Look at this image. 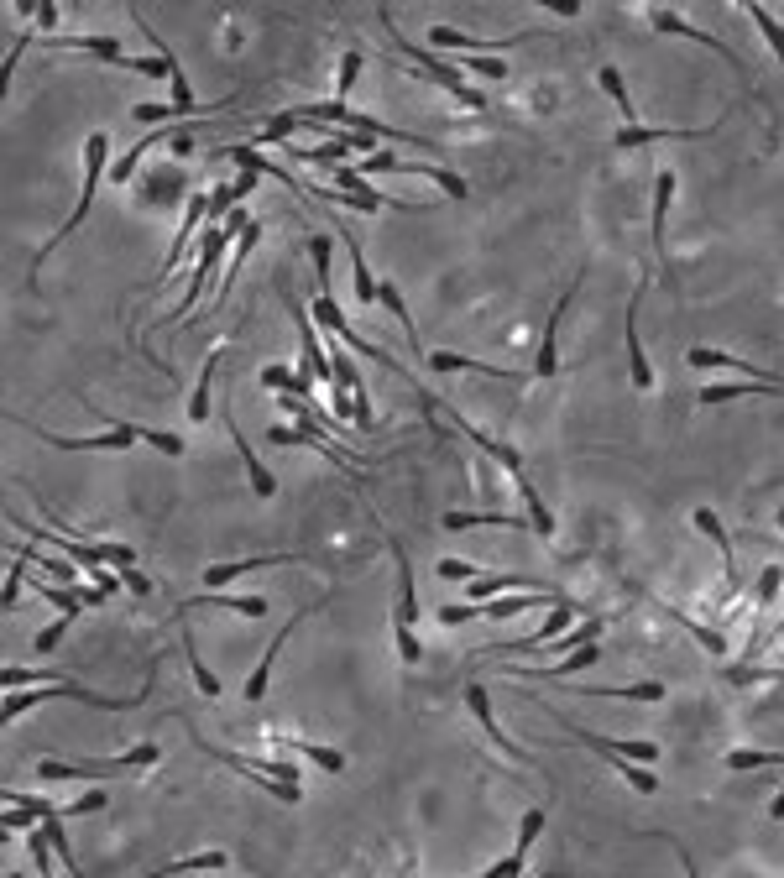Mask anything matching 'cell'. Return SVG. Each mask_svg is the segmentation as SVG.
Here are the masks:
<instances>
[{"label": "cell", "mask_w": 784, "mask_h": 878, "mask_svg": "<svg viewBox=\"0 0 784 878\" xmlns=\"http://www.w3.org/2000/svg\"><path fill=\"white\" fill-rule=\"evenodd\" d=\"M105 178H110V136H105V131H89V142H84V194H79V210L68 215V225H63L58 236H53L48 246H42L37 257H32V272H37L42 262H48V251H53L58 241H68V236H74V230L84 225V215L95 210V194H100V183H105Z\"/></svg>", "instance_id": "1"}, {"label": "cell", "mask_w": 784, "mask_h": 878, "mask_svg": "<svg viewBox=\"0 0 784 878\" xmlns=\"http://www.w3.org/2000/svg\"><path fill=\"white\" fill-rule=\"evenodd\" d=\"M377 16L387 21V32H392V42L403 48V58H408V63H419V74H424V79H434L440 89H450V95H455L460 105H466V110H487V95H481L476 84H466V74H460L455 63H445V58H434V53H419V48H413V42L398 32V21H392V11H387V6H382Z\"/></svg>", "instance_id": "2"}, {"label": "cell", "mask_w": 784, "mask_h": 878, "mask_svg": "<svg viewBox=\"0 0 784 878\" xmlns=\"http://www.w3.org/2000/svg\"><path fill=\"white\" fill-rule=\"evenodd\" d=\"M555 722H560L565 732H575V743H586V748H591L596 758H607V764H612V769H617L622 779H628V784H633L638 795H654V790H659V779H654L649 769H643V764H633L628 753H622V737H602V732H591V727H575V722H570L565 711H555Z\"/></svg>", "instance_id": "3"}, {"label": "cell", "mask_w": 784, "mask_h": 878, "mask_svg": "<svg viewBox=\"0 0 784 878\" xmlns=\"http://www.w3.org/2000/svg\"><path fill=\"white\" fill-rule=\"evenodd\" d=\"M309 314H314V325H325L330 335H340V340H345V345H351V351H356V356H366V361H377V366H387V372H392V377H408V366H403L398 356H387V351H382V345H372V340H366V335H356V330H351V319H345V314H340V304H335V298H330V293H319V298H314V304H309Z\"/></svg>", "instance_id": "4"}, {"label": "cell", "mask_w": 784, "mask_h": 878, "mask_svg": "<svg viewBox=\"0 0 784 878\" xmlns=\"http://www.w3.org/2000/svg\"><path fill=\"white\" fill-rule=\"evenodd\" d=\"M581 283H586V272H575V288H565V293H560V304H555V314L544 319L539 356H534V366H528V377H534V382H549V377L560 372V319L570 314V304H575V293H581Z\"/></svg>", "instance_id": "5"}, {"label": "cell", "mask_w": 784, "mask_h": 878, "mask_svg": "<svg viewBox=\"0 0 784 878\" xmlns=\"http://www.w3.org/2000/svg\"><path fill=\"white\" fill-rule=\"evenodd\" d=\"M581 617V602H570V596H560L555 607H549V617H544V628H534L528 638H518V643H492V654L497 659H513V654H544V643H555L570 622Z\"/></svg>", "instance_id": "6"}, {"label": "cell", "mask_w": 784, "mask_h": 878, "mask_svg": "<svg viewBox=\"0 0 784 878\" xmlns=\"http://www.w3.org/2000/svg\"><path fill=\"white\" fill-rule=\"evenodd\" d=\"M649 21H654V32H670V37H690V42H701V48L722 53V58H727V63L737 68V74H743V84L753 89V79H748V58H743V53H732V48H727L722 37H711V32H701V27H690V21H685L680 11H670V6H654V11H649Z\"/></svg>", "instance_id": "7"}, {"label": "cell", "mask_w": 784, "mask_h": 878, "mask_svg": "<svg viewBox=\"0 0 784 878\" xmlns=\"http://www.w3.org/2000/svg\"><path fill=\"white\" fill-rule=\"evenodd\" d=\"M37 439H48L53 450H131L142 439V424H121L115 419L105 434H84V439H68V434H53V429H32Z\"/></svg>", "instance_id": "8"}, {"label": "cell", "mask_w": 784, "mask_h": 878, "mask_svg": "<svg viewBox=\"0 0 784 878\" xmlns=\"http://www.w3.org/2000/svg\"><path fill=\"white\" fill-rule=\"evenodd\" d=\"M466 711L476 716V727H481V732H487V737H492V743H497V748H502L507 758H513V764H523V769H528V764H534V753H523V748L513 743V737H507V732L497 727V716H492V696H487V685H476V680L466 685Z\"/></svg>", "instance_id": "9"}, {"label": "cell", "mask_w": 784, "mask_h": 878, "mask_svg": "<svg viewBox=\"0 0 784 878\" xmlns=\"http://www.w3.org/2000/svg\"><path fill=\"white\" fill-rule=\"evenodd\" d=\"M199 220H210V194H189V204H183V225H178V236H173L168 257H163V272H157V283H168V277L178 272V262L189 257V241H194Z\"/></svg>", "instance_id": "10"}, {"label": "cell", "mask_w": 784, "mask_h": 878, "mask_svg": "<svg viewBox=\"0 0 784 878\" xmlns=\"http://www.w3.org/2000/svg\"><path fill=\"white\" fill-rule=\"evenodd\" d=\"M539 831H544V811L534 805V811L523 816V826H518V842H513V852H507L502 863H492V868H487V878H518V873L528 868V852H534Z\"/></svg>", "instance_id": "11"}, {"label": "cell", "mask_w": 784, "mask_h": 878, "mask_svg": "<svg viewBox=\"0 0 784 878\" xmlns=\"http://www.w3.org/2000/svg\"><path fill=\"white\" fill-rule=\"evenodd\" d=\"M638 309H643V288L633 293V304H628V319H622V340H628V377L638 392H649L654 387V366L649 356H643V340H638Z\"/></svg>", "instance_id": "12"}, {"label": "cell", "mask_w": 784, "mask_h": 878, "mask_svg": "<svg viewBox=\"0 0 784 878\" xmlns=\"http://www.w3.org/2000/svg\"><path fill=\"white\" fill-rule=\"evenodd\" d=\"M450 424H455L460 434H466V439H476V450H487V455L497 460V466H502L507 476H523V455H518L513 445H502V439H492L487 429H476V424L466 419V413H455V408H450Z\"/></svg>", "instance_id": "13"}, {"label": "cell", "mask_w": 784, "mask_h": 878, "mask_svg": "<svg viewBox=\"0 0 784 878\" xmlns=\"http://www.w3.org/2000/svg\"><path fill=\"white\" fill-rule=\"evenodd\" d=\"M434 372H476V377H502V382H528V372H513V366H492L476 356H455V351H429L424 356Z\"/></svg>", "instance_id": "14"}, {"label": "cell", "mask_w": 784, "mask_h": 878, "mask_svg": "<svg viewBox=\"0 0 784 878\" xmlns=\"http://www.w3.org/2000/svg\"><path fill=\"white\" fill-rule=\"evenodd\" d=\"M690 523H696V528H701V534H706L711 544H717V554H722V586H727V596H732V591H737V565H732V534H727V528H722V518L711 513V507H696V513H690Z\"/></svg>", "instance_id": "15"}, {"label": "cell", "mask_w": 784, "mask_h": 878, "mask_svg": "<svg viewBox=\"0 0 784 878\" xmlns=\"http://www.w3.org/2000/svg\"><path fill=\"white\" fill-rule=\"evenodd\" d=\"M225 424H230V439H236V450H241V466H246V476H251V492H257V497H272V492H278V476H272V471L262 466V460H257V450L246 445V434H241V419H236V413H230V408H225Z\"/></svg>", "instance_id": "16"}, {"label": "cell", "mask_w": 784, "mask_h": 878, "mask_svg": "<svg viewBox=\"0 0 784 878\" xmlns=\"http://www.w3.org/2000/svg\"><path fill=\"white\" fill-rule=\"evenodd\" d=\"M675 168H664L654 178V251H659V262H670V241H664V230H670V204H675Z\"/></svg>", "instance_id": "17"}, {"label": "cell", "mask_w": 784, "mask_h": 878, "mask_svg": "<svg viewBox=\"0 0 784 878\" xmlns=\"http://www.w3.org/2000/svg\"><path fill=\"white\" fill-rule=\"evenodd\" d=\"M711 131H717V126H622L617 131V152L664 142V136H685V142H696V136H711Z\"/></svg>", "instance_id": "18"}, {"label": "cell", "mask_w": 784, "mask_h": 878, "mask_svg": "<svg viewBox=\"0 0 784 878\" xmlns=\"http://www.w3.org/2000/svg\"><path fill=\"white\" fill-rule=\"evenodd\" d=\"M272 743H278V753H298V758H309V764H319L325 774H340V769H345V753H340V748L304 743V737H283V732H272Z\"/></svg>", "instance_id": "19"}, {"label": "cell", "mask_w": 784, "mask_h": 878, "mask_svg": "<svg viewBox=\"0 0 784 878\" xmlns=\"http://www.w3.org/2000/svg\"><path fill=\"white\" fill-rule=\"evenodd\" d=\"M392 560H398V628H413V617H419V591H413V565L398 539H387Z\"/></svg>", "instance_id": "20"}, {"label": "cell", "mask_w": 784, "mask_h": 878, "mask_svg": "<svg viewBox=\"0 0 784 878\" xmlns=\"http://www.w3.org/2000/svg\"><path fill=\"white\" fill-rule=\"evenodd\" d=\"M779 581H784V570H779V565H769L764 575H758V607H753V633H748V643H743V659L758 649V643H764V607H774Z\"/></svg>", "instance_id": "21"}, {"label": "cell", "mask_w": 784, "mask_h": 878, "mask_svg": "<svg viewBox=\"0 0 784 878\" xmlns=\"http://www.w3.org/2000/svg\"><path fill=\"white\" fill-rule=\"evenodd\" d=\"M596 659H602V649H596V643H586V649H575L570 659L549 664V669H513V675H518V680H570L575 669H591Z\"/></svg>", "instance_id": "22"}, {"label": "cell", "mask_w": 784, "mask_h": 878, "mask_svg": "<svg viewBox=\"0 0 784 878\" xmlns=\"http://www.w3.org/2000/svg\"><path fill=\"white\" fill-rule=\"evenodd\" d=\"M48 48H74V53H89V58H100V63H121V58H126L115 37H84V32H74V37H48Z\"/></svg>", "instance_id": "23"}, {"label": "cell", "mask_w": 784, "mask_h": 878, "mask_svg": "<svg viewBox=\"0 0 784 878\" xmlns=\"http://www.w3.org/2000/svg\"><path fill=\"white\" fill-rule=\"evenodd\" d=\"M481 523H492V528H534V518H513V513H450L440 518V528H450V534H460V528H481Z\"/></svg>", "instance_id": "24"}, {"label": "cell", "mask_w": 784, "mask_h": 878, "mask_svg": "<svg viewBox=\"0 0 784 878\" xmlns=\"http://www.w3.org/2000/svg\"><path fill=\"white\" fill-rule=\"evenodd\" d=\"M398 173L440 183V189H445L450 199H466V194H471V189H466V178H460V173H450V168H434V163H408V157H398Z\"/></svg>", "instance_id": "25"}, {"label": "cell", "mask_w": 784, "mask_h": 878, "mask_svg": "<svg viewBox=\"0 0 784 878\" xmlns=\"http://www.w3.org/2000/svg\"><path fill=\"white\" fill-rule=\"evenodd\" d=\"M298 554H262V560H241V565H210L204 570V581L210 586H230V581H241L246 570H267V565H293Z\"/></svg>", "instance_id": "26"}, {"label": "cell", "mask_w": 784, "mask_h": 878, "mask_svg": "<svg viewBox=\"0 0 784 878\" xmlns=\"http://www.w3.org/2000/svg\"><path fill=\"white\" fill-rule=\"evenodd\" d=\"M298 617H304V612H298ZM298 617H293V622H298ZM293 622H288V628H283L278 638H272V649L262 654V664H257V669H251V680H246V701H262V696H267V680H272V664H278V654H283V643H288V633H293Z\"/></svg>", "instance_id": "27"}, {"label": "cell", "mask_w": 784, "mask_h": 878, "mask_svg": "<svg viewBox=\"0 0 784 878\" xmlns=\"http://www.w3.org/2000/svg\"><path fill=\"white\" fill-rule=\"evenodd\" d=\"M659 612H664V617H675V622H680V628H685L690 638H696V643H701V649H706V654H717V659L727 654V638H722L717 628H706V622H696V617H685L680 607H664V602H659Z\"/></svg>", "instance_id": "28"}, {"label": "cell", "mask_w": 784, "mask_h": 878, "mask_svg": "<svg viewBox=\"0 0 784 878\" xmlns=\"http://www.w3.org/2000/svg\"><path fill=\"white\" fill-rule=\"evenodd\" d=\"M262 387L293 392V398H314V377L309 372H288V366H262Z\"/></svg>", "instance_id": "29"}, {"label": "cell", "mask_w": 784, "mask_h": 878, "mask_svg": "<svg viewBox=\"0 0 784 878\" xmlns=\"http://www.w3.org/2000/svg\"><path fill=\"white\" fill-rule=\"evenodd\" d=\"M513 481H518V497L528 502V513H534V534H539V539H555V513H549V507H544L539 487H534V481H528V476H513Z\"/></svg>", "instance_id": "30"}, {"label": "cell", "mask_w": 784, "mask_h": 878, "mask_svg": "<svg viewBox=\"0 0 784 878\" xmlns=\"http://www.w3.org/2000/svg\"><path fill=\"white\" fill-rule=\"evenodd\" d=\"M596 84H602V89H607V95L617 100V110H622V121H628V126H638V105L628 100V84H622V74H617V68H612V63H602V68H596Z\"/></svg>", "instance_id": "31"}, {"label": "cell", "mask_w": 784, "mask_h": 878, "mask_svg": "<svg viewBox=\"0 0 784 878\" xmlns=\"http://www.w3.org/2000/svg\"><path fill=\"white\" fill-rule=\"evenodd\" d=\"M748 16H753V27L764 32V42H769V53L784 63V21H774V11L769 6H758V0H748Z\"/></svg>", "instance_id": "32"}, {"label": "cell", "mask_w": 784, "mask_h": 878, "mask_svg": "<svg viewBox=\"0 0 784 878\" xmlns=\"http://www.w3.org/2000/svg\"><path fill=\"white\" fill-rule=\"evenodd\" d=\"M220 356H225V351H210V361H204V372H199V387H194V398H189V419H194V424L210 419V377H215Z\"/></svg>", "instance_id": "33"}, {"label": "cell", "mask_w": 784, "mask_h": 878, "mask_svg": "<svg viewBox=\"0 0 784 878\" xmlns=\"http://www.w3.org/2000/svg\"><path fill=\"white\" fill-rule=\"evenodd\" d=\"M784 753H758V748H732L727 753V769L732 774H748V769H779Z\"/></svg>", "instance_id": "34"}, {"label": "cell", "mask_w": 784, "mask_h": 878, "mask_svg": "<svg viewBox=\"0 0 784 878\" xmlns=\"http://www.w3.org/2000/svg\"><path fill=\"white\" fill-rule=\"evenodd\" d=\"M602 628H607L602 617H586V622H581V628H575V633L565 628L555 643H544V649H586V643H596V638H602Z\"/></svg>", "instance_id": "35"}, {"label": "cell", "mask_w": 784, "mask_h": 878, "mask_svg": "<svg viewBox=\"0 0 784 878\" xmlns=\"http://www.w3.org/2000/svg\"><path fill=\"white\" fill-rule=\"evenodd\" d=\"M189 607H230V612H241V617H262L267 612L262 596H199V602H189Z\"/></svg>", "instance_id": "36"}, {"label": "cell", "mask_w": 784, "mask_h": 878, "mask_svg": "<svg viewBox=\"0 0 784 878\" xmlns=\"http://www.w3.org/2000/svg\"><path fill=\"white\" fill-rule=\"evenodd\" d=\"M183 649H189V664H194V680H199V690L204 696H220V680H215V669L199 659V643H194V633L183 628Z\"/></svg>", "instance_id": "37"}, {"label": "cell", "mask_w": 784, "mask_h": 878, "mask_svg": "<svg viewBox=\"0 0 784 878\" xmlns=\"http://www.w3.org/2000/svg\"><path fill=\"white\" fill-rule=\"evenodd\" d=\"M21 586H27V560H21V554H11L6 591H0V612H16V602H21Z\"/></svg>", "instance_id": "38"}, {"label": "cell", "mask_w": 784, "mask_h": 878, "mask_svg": "<svg viewBox=\"0 0 784 878\" xmlns=\"http://www.w3.org/2000/svg\"><path fill=\"white\" fill-rule=\"evenodd\" d=\"M199 868H230V858H225V852H199V858H178V863H168L163 873L173 878V873H199Z\"/></svg>", "instance_id": "39"}, {"label": "cell", "mask_w": 784, "mask_h": 878, "mask_svg": "<svg viewBox=\"0 0 784 878\" xmlns=\"http://www.w3.org/2000/svg\"><path fill=\"white\" fill-rule=\"evenodd\" d=\"M68 622H74V617H68V612H63L58 622H48V628H42V633L32 638V654H53V649H58V643L68 638Z\"/></svg>", "instance_id": "40"}, {"label": "cell", "mask_w": 784, "mask_h": 878, "mask_svg": "<svg viewBox=\"0 0 784 878\" xmlns=\"http://www.w3.org/2000/svg\"><path fill=\"white\" fill-rule=\"evenodd\" d=\"M27 680H48V685H58L63 675H53V669H16V664H11V669H0V685H6V690L27 685Z\"/></svg>", "instance_id": "41"}, {"label": "cell", "mask_w": 784, "mask_h": 878, "mask_svg": "<svg viewBox=\"0 0 784 878\" xmlns=\"http://www.w3.org/2000/svg\"><path fill=\"white\" fill-rule=\"evenodd\" d=\"M48 852H53V837H48V826H32V863H37V873H42V878L53 873V858H48Z\"/></svg>", "instance_id": "42"}, {"label": "cell", "mask_w": 784, "mask_h": 878, "mask_svg": "<svg viewBox=\"0 0 784 878\" xmlns=\"http://www.w3.org/2000/svg\"><path fill=\"white\" fill-rule=\"evenodd\" d=\"M58 816H63V811H53V816L42 821V826H48V837H53V852L63 858V868L74 873V847H68V837H63V821H58Z\"/></svg>", "instance_id": "43"}, {"label": "cell", "mask_w": 784, "mask_h": 878, "mask_svg": "<svg viewBox=\"0 0 784 878\" xmlns=\"http://www.w3.org/2000/svg\"><path fill=\"white\" fill-rule=\"evenodd\" d=\"M309 257H314L319 277H325V288H330V257H335V241H330V236H314V241H309Z\"/></svg>", "instance_id": "44"}, {"label": "cell", "mask_w": 784, "mask_h": 878, "mask_svg": "<svg viewBox=\"0 0 784 878\" xmlns=\"http://www.w3.org/2000/svg\"><path fill=\"white\" fill-rule=\"evenodd\" d=\"M460 63H466L476 79H492V84H497V79H507V63H502V58H460Z\"/></svg>", "instance_id": "45"}, {"label": "cell", "mask_w": 784, "mask_h": 878, "mask_svg": "<svg viewBox=\"0 0 784 878\" xmlns=\"http://www.w3.org/2000/svg\"><path fill=\"white\" fill-rule=\"evenodd\" d=\"M361 63H366L361 53H345V58H340V100L356 89V79H361Z\"/></svg>", "instance_id": "46"}, {"label": "cell", "mask_w": 784, "mask_h": 878, "mask_svg": "<svg viewBox=\"0 0 784 878\" xmlns=\"http://www.w3.org/2000/svg\"><path fill=\"white\" fill-rule=\"evenodd\" d=\"M471 617H481V602H460V607H440V622H445V628H455V622H471Z\"/></svg>", "instance_id": "47"}, {"label": "cell", "mask_w": 784, "mask_h": 878, "mask_svg": "<svg viewBox=\"0 0 784 878\" xmlns=\"http://www.w3.org/2000/svg\"><path fill=\"white\" fill-rule=\"evenodd\" d=\"M434 570H440L445 581H476V565H466V560H440Z\"/></svg>", "instance_id": "48"}, {"label": "cell", "mask_w": 784, "mask_h": 878, "mask_svg": "<svg viewBox=\"0 0 784 878\" xmlns=\"http://www.w3.org/2000/svg\"><path fill=\"white\" fill-rule=\"evenodd\" d=\"M100 805H105V795H100V790H89L84 800H74V805H68L63 816H89V811H100Z\"/></svg>", "instance_id": "49"}, {"label": "cell", "mask_w": 784, "mask_h": 878, "mask_svg": "<svg viewBox=\"0 0 784 878\" xmlns=\"http://www.w3.org/2000/svg\"><path fill=\"white\" fill-rule=\"evenodd\" d=\"M84 570H89V575H95V586H100L105 596H115V575L105 570V560H95V565H84Z\"/></svg>", "instance_id": "50"}, {"label": "cell", "mask_w": 784, "mask_h": 878, "mask_svg": "<svg viewBox=\"0 0 784 878\" xmlns=\"http://www.w3.org/2000/svg\"><path fill=\"white\" fill-rule=\"evenodd\" d=\"M121 581H126V586H131L136 596H147V591H152V581H147L142 570H131V565H121Z\"/></svg>", "instance_id": "51"}, {"label": "cell", "mask_w": 784, "mask_h": 878, "mask_svg": "<svg viewBox=\"0 0 784 878\" xmlns=\"http://www.w3.org/2000/svg\"><path fill=\"white\" fill-rule=\"evenodd\" d=\"M37 27H42V32L58 27V6H53V0H37Z\"/></svg>", "instance_id": "52"}, {"label": "cell", "mask_w": 784, "mask_h": 878, "mask_svg": "<svg viewBox=\"0 0 784 878\" xmlns=\"http://www.w3.org/2000/svg\"><path fill=\"white\" fill-rule=\"evenodd\" d=\"M27 48H32V37H21V42H11V53H6V79H11V68L21 63V53H27Z\"/></svg>", "instance_id": "53"}, {"label": "cell", "mask_w": 784, "mask_h": 878, "mask_svg": "<svg viewBox=\"0 0 784 878\" xmlns=\"http://www.w3.org/2000/svg\"><path fill=\"white\" fill-rule=\"evenodd\" d=\"M173 152H178V157H189V152H194V136H189V131H178V136H173Z\"/></svg>", "instance_id": "54"}, {"label": "cell", "mask_w": 784, "mask_h": 878, "mask_svg": "<svg viewBox=\"0 0 784 878\" xmlns=\"http://www.w3.org/2000/svg\"><path fill=\"white\" fill-rule=\"evenodd\" d=\"M769 821H784V790L774 795V805H769Z\"/></svg>", "instance_id": "55"}, {"label": "cell", "mask_w": 784, "mask_h": 878, "mask_svg": "<svg viewBox=\"0 0 784 878\" xmlns=\"http://www.w3.org/2000/svg\"><path fill=\"white\" fill-rule=\"evenodd\" d=\"M779 633H784V617H779Z\"/></svg>", "instance_id": "56"}]
</instances>
